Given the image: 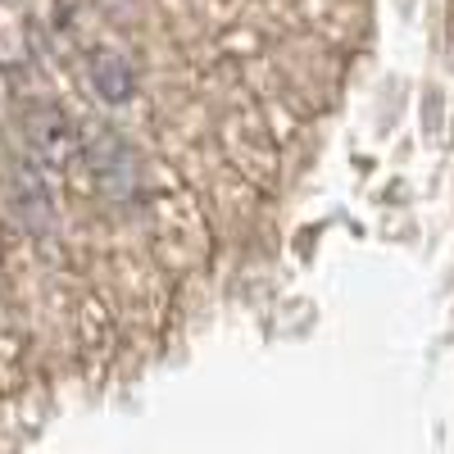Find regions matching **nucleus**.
<instances>
[{"mask_svg":"<svg viewBox=\"0 0 454 454\" xmlns=\"http://www.w3.org/2000/svg\"><path fill=\"white\" fill-rule=\"evenodd\" d=\"M10 200H14V218L36 241H46L55 232V196H51L46 168H36L32 160H19V168L10 173Z\"/></svg>","mask_w":454,"mask_h":454,"instance_id":"7ed1b4c3","label":"nucleus"},{"mask_svg":"<svg viewBox=\"0 0 454 454\" xmlns=\"http://www.w3.org/2000/svg\"><path fill=\"white\" fill-rule=\"evenodd\" d=\"M19 132L27 145V160L36 168H64L68 160H78V123L68 119V109L55 100H27L19 114Z\"/></svg>","mask_w":454,"mask_h":454,"instance_id":"f03ea898","label":"nucleus"},{"mask_svg":"<svg viewBox=\"0 0 454 454\" xmlns=\"http://www.w3.org/2000/svg\"><path fill=\"white\" fill-rule=\"evenodd\" d=\"M78 160L91 177V192L114 205V209H132L145 196V164L137 155V145L114 132V128H91L78 141Z\"/></svg>","mask_w":454,"mask_h":454,"instance_id":"f257e3e1","label":"nucleus"},{"mask_svg":"<svg viewBox=\"0 0 454 454\" xmlns=\"http://www.w3.org/2000/svg\"><path fill=\"white\" fill-rule=\"evenodd\" d=\"M87 78H91V87L105 105H128L137 96V64L114 46L87 51Z\"/></svg>","mask_w":454,"mask_h":454,"instance_id":"20e7f679","label":"nucleus"}]
</instances>
